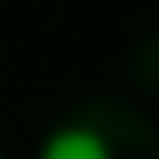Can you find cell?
<instances>
[{
	"label": "cell",
	"instance_id": "cell-1",
	"mask_svg": "<svg viewBox=\"0 0 159 159\" xmlns=\"http://www.w3.org/2000/svg\"><path fill=\"white\" fill-rule=\"evenodd\" d=\"M37 159H110V141L98 129H55Z\"/></svg>",
	"mask_w": 159,
	"mask_h": 159
}]
</instances>
